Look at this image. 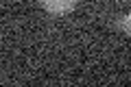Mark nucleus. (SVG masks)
Masks as SVG:
<instances>
[{
	"label": "nucleus",
	"instance_id": "f257e3e1",
	"mask_svg": "<svg viewBox=\"0 0 131 87\" xmlns=\"http://www.w3.org/2000/svg\"><path fill=\"white\" fill-rule=\"evenodd\" d=\"M39 5L50 15H66L77 7V0H39Z\"/></svg>",
	"mask_w": 131,
	"mask_h": 87
},
{
	"label": "nucleus",
	"instance_id": "f03ea898",
	"mask_svg": "<svg viewBox=\"0 0 131 87\" xmlns=\"http://www.w3.org/2000/svg\"><path fill=\"white\" fill-rule=\"evenodd\" d=\"M120 26H122V31H125V35H129V37H131V11L125 15V18H122Z\"/></svg>",
	"mask_w": 131,
	"mask_h": 87
}]
</instances>
